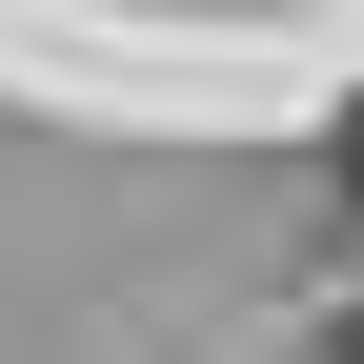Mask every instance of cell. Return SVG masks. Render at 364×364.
<instances>
[{
	"mask_svg": "<svg viewBox=\"0 0 364 364\" xmlns=\"http://www.w3.org/2000/svg\"><path fill=\"white\" fill-rule=\"evenodd\" d=\"M304 364H364V304H344V324H324V344H304Z\"/></svg>",
	"mask_w": 364,
	"mask_h": 364,
	"instance_id": "6da1fadb",
	"label": "cell"
},
{
	"mask_svg": "<svg viewBox=\"0 0 364 364\" xmlns=\"http://www.w3.org/2000/svg\"><path fill=\"white\" fill-rule=\"evenodd\" d=\"M344 203H364V102H344Z\"/></svg>",
	"mask_w": 364,
	"mask_h": 364,
	"instance_id": "7a4b0ae2",
	"label": "cell"
}]
</instances>
